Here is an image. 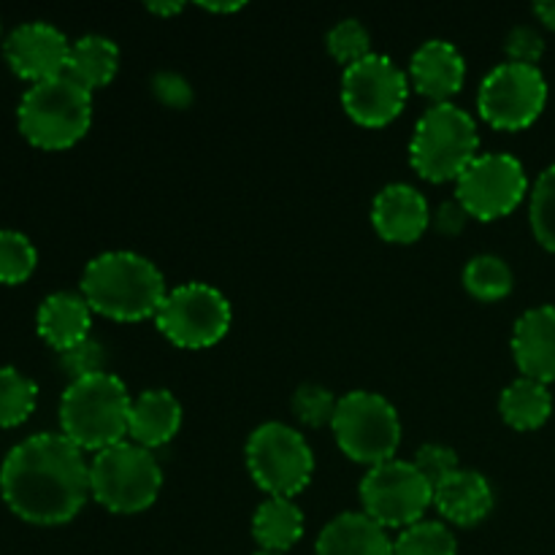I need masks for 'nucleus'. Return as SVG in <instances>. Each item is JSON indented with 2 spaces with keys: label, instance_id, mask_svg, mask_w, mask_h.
Wrapping results in <instances>:
<instances>
[{
  "label": "nucleus",
  "instance_id": "obj_2",
  "mask_svg": "<svg viewBox=\"0 0 555 555\" xmlns=\"http://www.w3.org/2000/svg\"><path fill=\"white\" fill-rule=\"evenodd\" d=\"M81 296L95 314L117 323H141L155 320L168 287L160 269L150 258L114 249L87 263L81 274Z\"/></svg>",
  "mask_w": 555,
  "mask_h": 555
},
{
  "label": "nucleus",
  "instance_id": "obj_3",
  "mask_svg": "<svg viewBox=\"0 0 555 555\" xmlns=\"http://www.w3.org/2000/svg\"><path fill=\"white\" fill-rule=\"evenodd\" d=\"M130 404L128 388L112 372L76 379L60 399V434L81 453H101L125 442Z\"/></svg>",
  "mask_w": 555,
  "mask_h": 555
},
{
  "label": "nucleus",
  "instance_id": "obj_37",
  "mask_svg": "<svg viewBox=\"0 0 555 555\" xmlns=\"http://www.w3.org/2000/svg\"><path fill=\"white\" fill-rule=\"evenodd\" d=\"M534 14H537V20L542 22V25L555 30V0H542V3H537Z\"/></svg>",
  "mask_w": 555,
  "mask_h": 555
},
{
  "label": "nucleus",
  "instance_id": "obj_25",
  "mask_svg": "<svg viewBox=\"0 0 555 555\" xmlns=\"http://www.w3.org/2000/svg\"><path fill=\"white\" fill-rule=\"evenodd\" d=\"M464 287L477 301H502L513 293V269L496 255H477L466 263Z\"/></svg>",
  "mask_w": 555,
  "mask_h": 555
},
{
  "label": "nucleus",
  "instance_id": "obj_27",
  "mask_svg": "<svg viewBox=\"0 0 555 555\" xmlns=\"http://www.w3.org/2000/svg\"><path fill=\"white\" fill-rule=\"evenodd\" d=\"M393 555H459L453 529L442 520H421L399 534Z\"/></svg>",
  "mask_w": 555,
  "mask_h": 555
},
{
  "label": "nucleus",
  "instance_id": "obj_11",
  "mask_svg": "<svg viewBox=\"0 0 555 555\" xmlns=\"http://www.w3.org/2000/svg\"><path fill=\"white\" fill-rule=\"evenodd\" d=\"M410 79L385 54H369L361 63L345 68L341 76V106L352 122L363 128H385L406 106Z\"/></svg>",
  "mask_w": 555,
  "mask_h": 555
},
{
  "label": "nucleus",
  "instance_id": "obj_22",
  "mask_svg": "<svg viewBox=\"0 0 555 555\" xmlns=\"http://www.w3.org/2000/svg\"><path fill=\"white\" fill-rule=\"evenodd\" d=\"M119 70V49L106 36H81L70 43L65 76L87 92L108 87Z\"/></svg>",
  "mask_w": 555,
  "mask_h": 555
},
{
  "label": "nucleus",
  "instance_id": "obj_29",
  "mask_svg": "<svg viewBox=\"0 0 555 555\" xmlns=\"http://www.w3.org/2000/svg\"><path fill=\"white\" fill-rule=\"evenodd\" d=\"M529 220L537 242L555 253V166L545 168L531 190Z\"/></svg>",
  "mask_w": 555,
  "mask_h": 555
},
{
  "label": "nucleus",
  "instance_id": "obj_1",
  "mask_svg": "<svg viewBox=\"0 0 555 555\" xmlns=\"http://www.w3.org/2000/svg\"><path fill=\"white\" fill-rule=\"evenodd\" d=\"M0 496L25 524H70L87 499H92L90 464L63 434H33L14 444L3 459Z\"/></svg>",
  "mask_w": 555,
  "mask_h": 555
},
{
  "label": "nucleus",
  "instance_id": "obj_35",
  "mask_svg": "<svg viewBox=\"0 0 555 555\" xmlns=\"http://www.w3.org/2000/svg\"><path fill=\"white\" fill-rule=\"evenodd\" d=\"M152 92H155L157 101L168 108H188L193 103V87L184 79L182 74H173V70H160V74L152 76L150 81Z\"/></svg>",
  "mask_w": 555,
  "mask_h": 555
},
{
  "label": "nucleus",
  "instance_id": "obj_20",
  "mask_svg": "<svg viewBox=\"0 0 555 555\" xmlns=\"http://www.w3.org/2000/svg\"><path fill=\"white\" fill-rule=\"evenodd\" d=\"M434 507L453 526L482 524L493 509L491 482L480 472L459 469L434 488Z\"/></svg>",
  "mask_w": 555,
  "mask_h": 555
},
{
  "label": "nucleus",
  "instance_id": "obj_13",
  "mask_svg": "<svg viewBox=\"0 0 555 555\" xmlns=\"http://www.w3.org/2000/svg\"><path fill=\"white\" fill-rule=\"evenodd\" d=\"M547 103V81L537 65L502 63L482 79L477 108L496 130H524L540 119Z\"/></svg>",
  "mask_w": 555,
  "mask_h": 555
},
{
  "label": "nucleus",
  "instance_id": "obj_5",
  "mask_svg": "<svg viewBox=\"0 0 555 555\" xmlns=\"http://www.w3.org/2000/svg\"><path fill=\"white\" fill-rule=\"evenodd\" d=\"M477 146L480 133L475 117L453 103H437L417 119L410 163L428 182H455L477 157Z\"/></svg>",
  "mask_w": 555,
  "mask_h": 555
},
{
  "label": "nucleus",
  "instance_id": "obj_24",
  "mask_svg": "<svg viewBox=\"0 0 555 555\" xmlns=\"http://www.w3.org/2000/svg\"><path fill=\"white\" fill-rule=\"evenodd\" d=\"M499 412L515 431H537L553 415V396L545 383L520 377L509 383L499 396Z\"/></svg>",
  "mask_w": 555,
  "mask_h": 555
},
{
  "label": "nucleus",
  "instance_id": "obj_21",
  "mask_svg": "<svg viewBox=\"0 0 555 555\" xmlns=\"http://www.w3.org/2000/svg\"><path fill=\"white\" fill-rule=\"evenodd\" d=\"M314 555H393V540L366 513H345L320 531Z\"/></svg>",
  "mask_w": 555,
  "mask_h": 555
},
{
  "label": "nucleus",
  "instance_id": "obj_19",
  "mask_svg": "<svg viewBox=\"0 0 555 555\" xmlns=\"http://www.w3.org/2000/svg\"><path fill=\"white\" fill-rule=\"evenodd\" d=\"M179 428H182V404L171 390H144L130 404L128 437L139 448H163L177 437Z\"/></svg>",
  "mask_w": 555,
  "mask_h": 555
},
{
  "label": "nucleus",
  "instance_id": "obj_8",
  "mask_svg": "<svg viewBox=\"0 0 555 555\" xmlns=\"http://www.w3.org/2000/svg\"><path fill=\"white\" fill-rule=\"evenodd\" d=\"M247 469L269 496L293 499L314 475V455L307 439L285 423H263L247 439Z\"/></svg>",
  "mask_w": 555,
  "mask_h": 555
},
{
  "label": "nucleus",
  "instance_id": "obj_26",
  "mask_svg": "<svg viewBox=\"0 0 555 555\" xmlns=\"http://www.w3.org/2000/svg\"><path fill=\"white\" fill-rule=\"evenodd\" d=\"M38 385L14 366H0V428H16L36 412Z\"/></svg>",
  "mask_w": 555,
  "mask_h": 555
},
{
  "label": "nucleus",
  "instance_id": "obj_9",
  "mask_svg": "<svg viewBox=\"0 0 555 555\" xmlns=\"http://www.w3.org/2000/svg\"><path fill=\"white\" fill-rule=\"evenodd\" d=\"M363 513L388 529H410L434 507V488L410 461H385L361 480Z\"/></svg>",
  "mask_w": 555,
  "mask_h": 555
},
{
  "label": "nucleus",
  "instance_id": "obj_33",
  "mask_svg": "<svg viewBox=\"0 0 555 555\" xmlns=\"http://www.w3.org/2000/svg\"><path fill=\"white\" fill-rule=\"evenodd\" d=\"M412 464H415V469L421 472L428 482H431V488L442 486L450 475H455V472L461 469L455 450L448 448V444H439V442L423 444V448L417 450V455Z\"/></svg>",
  "mask_w": 555,
  "mask_h": 555
},
{
  "label": "nucleus",
  "instance_id": "obj_31",
  "mask_svg": "<svg viewBox=\"0 0 555 555\" xmlns=\"http://www.w3.org/2000/svg\"><path fill=\"white\" fill-rule=\"evenodd\" d=\"M336 404H339V399L323 385L307 383L293 393V412L309 428L331 426L336 415Z\"/></svg>",
  "mask_w": 555,
  "mask_h": 555
},
{
  "label": "nucleus",
  "instance_id": "obj_16",
  "mask_svg": "<svg viewBox=\"0 0 555 555\" xmlns=\"http://www.w3.org/2000/svg\"><path fill=\"white\" fill-rule=\"evenodd\" d=\"M513 358L520 374L537 383L555 379V307H534L513 328Z\"/></svg>",
  "mask_w": 555,
  "mask_h": 555
},
{
  "label": "nucleus",
  "instance_id": "obj_10",
  "mask_svg": "<svg viewBox=\"0 0 555 555\" xmlns=\"http://www.w3.org/2000/svg\"><path fill=\"white\" fill-rule=\"evenodd\" d=\"M160 334L182 350L215 347L231 328V304L206 282H188L168 291L155 314Z\"/></svg>",
  "mask_w": 555,
  "mask_h": 555
},
{
  "label": "nucleus",
  "instance_id": "obj_15",
  "mask_svg": "<svg viewBox=\"0 0 555 555\" xmlns=\"http://www.w3.org/2000/svg\"><path fill=\"white\" fill-rule=\"evenodd\" d=\"M374 231L388 244H415L431 225V209L421 190L410 184H388L372 204Z\"/></svg>",
  "mask_w": 555,
  "mask_h": 555
},
{
  "label": "nucleus",
  "instance_id": "obj_36",
  "mask_svg": "<svg viewBox=\"0 0 555 555\" xmlns=\"http://www.w3.org/2000/svg\"><path fill=\"white\" fill-rule=\"evenodd\" d=\"M466 220H469V211H466L459 201H448V204L439 206L431 222L442 236H459V233L464 231Z\"/></svg>",
  "mask_w": 555,
  "mask_h": 555
},
{
  "label": "nucleus",
  "instance_id": "obj_23",
  "mask_svg": "<svg viewBox=\"0 0 555 555\" xmlns=\"http://www.w3.org/2000/svg\"><path fill=\"white\" fill-rule=\"evenodd\" d=\"M253 537L266 553H285L304 537V513L293 499L269 496L253 515Z\"/></svg>",
  "mask_w": 555,
  "mask_h": 555
},
{
  "label": "nucleus",
  "instance_id": "obj_14",
  "mask_svg": "<svg viewBox=\"0 0 555 555\" xmlns=\"http://www.w3.org/2000/svg\"><path fill=\"white\" fill-rule=\"evenodd\" d=\"M70 41L49 22H25L3 41V57L20 79L30 85L65 76Z\"/></svg>",
  "mask_w": 555,
  "mask_h": 555
},
{
  "label": "nucleus",
  "instance_id": "obj_28",
  "mask_svg": "<svg viewBox=\"0 0 555 555\" xmlns=\"http://www.w3.org/2000/svg\"><path fill=\"white\" fill-rule=\"evenodd\" d=\"M38 253L30 238L20 231L0 228V285H22L33 276Z\"/></svg>",
  "mask_w": 555,
  "mask_h": 555
},
{
  "label": "nucleus",
  "instance_id": "obj_30",
  "mask_svg": "<svg viewBox=\"0 0 555 555\" xmlns=\"http://www.w3.org/2000/svg\"><path fill=\"white\" fill-rule=\"evenodd\" d=\"M325 47H328L331 57L336 63L350 68V65L361 63L363 57L372 54V36H369V30L358 20H341L328 30Z\"/></svg>",
  "mask_w": 555,
  "mask_h": 555
},
{
  "label": "nucleus",
  "instance_id": "obj_39",
  "mask_svg": "<svg viewBox=\"0 0 555 555\" xmlns=\"http://www.w3.org/2000/svg\"><path fill=\"white\" fill-rule=\"evenodd\" d=\"M201 9L209 11V14H236V11L244 9V3H201Z\"/></svg>",
  "mask_w": 555,
  "mask_h": 555
},
{
  "label": "nucleus",
  "instance_id": "obj_38",
  "mask_svg": "<svg viewBox=\"0 0 555 555\" xmlns=\"http://www.w3.org/2000/svg\"><path fill=\"white\" fill-rule=\"evenodd\" d=\"M184 5L182 3H177V0H166V3H146V11H150V14H157V16H177L179 11H182Z\"/></svg>",
  "mask_w": 555,
  "mask_h": 555
},
{
  "label": "nucleus",
  "instance_id": "obj_6",
  "mask_svg": "<svg viewBox=\"0 0 555 555\" xmlns=\"http://www.w3.org/2000/svg\"><path fill=\"white\" fill-rule=\"evenodd\" d=\"M163 469L152 450L119 442L90 461V493L101 507L117 515H135L157 502Z\"/></svg>",
  "mask_w": 555,
  "mask_h": 555
},
{
  "label": "nucleus",
  "instance_id": "obj_12",
  "mask_svg": "<svg viewBox=\"0 0 555 555\" xmlns=\"http://www.w3.org/2000/svg\"><path fill=\"white\" fill-rule=\"evenodd\" d=\"M526 193H529V179L524 163L504 152L477 155L455 179V201L480 222L513 215Z\"/></svg>",
  "mask_w": 555,
  "mask_h": 555
},
{
  "label": "nucleus",
  "instance_id": "obj_18",
  "mask_svg": "<svg viewBox=\"0 0 555 555\" xmlns=\"http://www.w3.org/2000/svg\"><path fill=\"white\" fill-rule=\"evenodd\" d=\"M92 309L85 301L81 293H68L60 291L52 293L41 301L36 314V328L38 336L47 341L52 350L65 352L70 347L81 345L85 339H90L92 328Z\"/></svg>",
  "mask_w": 555,
  "mask_h": 555
},
{
  "label": "nucleus",
  "instance_id": "obj_32",
  "mask_svg": "<svg viewBox=\"0 0 555 555\" xmlns=\"http://www.w3.org/2000/svg\"><path fill=\"white\" fill-rule=\"evenodd\" d=\"M106 363H108L106 347H103L98 339H92V336H90V339L81 341V345L70 347V350H65V352H60V369L68 374L70 383H76V379L92 377V374L106 372Z\"/></svg>",
  "mask_w": 555,
  "mask_h": 555
},
{
  "label": "nucleus",
  "instance_id": "obj_4",
  "mask_svg": "<svg viewBox=\"0 0 555 555\" xmlns=\"http://www.w3.org/2000/svg\"><path fill=\"white\" fill-rule=\"evenodd\" d=\"M16 125L38 150H70L85 139L92 125V92L68 76L30 85L16 108Z\"/></svg>",
  "mask_w": 555,
  "mask_h": 555
},
{
  "label": "nucleus",
  "instance_id": "obj_7",
  "mask_svg": "<svg viewBox=\"0 0 555 555\" xmlns=\"http://www.w3.org/2000/svg\"><path fill=\"white\" fill-rule=\"evenodd\" d=\"M331 431L341 453L369 469L393 461L401 444L399 412L385 396L372 390H352L341 396Z\"/></svg>",
  "mask_w": 555,
  "mask_h": 555
},
{
  "label": "nucleus",
  "instance_id": "obj_34",
  "mask_svg": "<svg viewBox=\"0 0 555 555\" xmlns=\"http://www.w3.org/2000/svg\"><path fill=\"white\" fill-rule=\"evenodd\" d=\"M504 52H507L509 63H520V65H537L545 54V41H542L540 33L534 27H513L504 41Z\"/></svg>",
  "mask_w": 555,
  "mask_h": 555
},
{
  "label": "nucleus",
  "instance_id": "obj_40",
  "mask_svg": "<svg viewBox=\"0 0 555 555\" xmlns=\"http://www.w3.org/2000/svg\"><path fill=\"white\" fill-rule=\"evenodd\" d=\"M255 555H280V553H266V551H260V553H255Z\"/></svg>",
  "mask_w": 555,
  "mask_h": 555
},
{
  "label": "nucleus",
  "instance_id": "obj_17",
  "mask_svg": "<svg viewBox=\"0 0 555 555\" xmlns=\"http://www.w3.org/2000/svg\"><path fill=\"white\" fill-rule=\"evenodd\" d=\"M410 79L421 95L431 98L437 103H450V98L459 95L466 79V63L459 49L442 38L421 43L412 54Z\"/></svg>",
  "mask_w": 555,
  "mask_h": 555
}]
</instances>
